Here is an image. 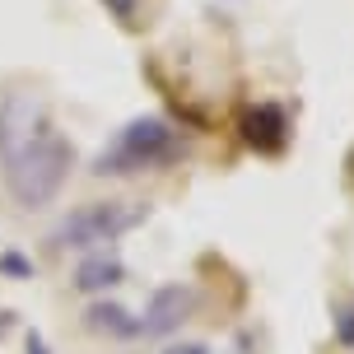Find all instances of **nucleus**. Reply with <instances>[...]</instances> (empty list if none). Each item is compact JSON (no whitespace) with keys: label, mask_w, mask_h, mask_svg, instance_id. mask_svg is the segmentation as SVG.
Listing matches in <instances>:
<instances>
[{"label":"nucleus","mask_w":354,"mask_h":354,"mask_svg":"<svg viewBox=\"0 0 354 354\" xmlns=\"http://www.w3.org/2000/svg\"><path fill=\"white\" fill-rule=\"evenodd\" d=\"M140 219H145V205H136V201H88V205L71 210L56 224L52 243L71 248V252H88V248H103L112 238L131 233Z\"/></svg>","instance_id":"3"},{"label":"nucleus","mask_w":354,"mask_h":354,"mask_svg":"<svg viewBox=\"0 0 354 354\" xmlns=\"http://www.w3.org/2000/svg\"><path fill=\"white\" fill-rule=\"evenodd\" d=\"M122 275H126V266L112 252H88L80 261V270H75V289L80 294H103L112 284H122Z\"/></svg>","instance_id":"6"},{"label":"nucleus","mask_w":354,"mask_h":354,"mask_svg":"<svg viewBox=\"0 0 354 354\" xmlns=\"http://www.w3.org/2000/svg\"><path fill=\"white\" fill-rule=\"evenodd\" d=\"M243 140H248L252 149H261V154H280L284 145H289V122H284V112L275 103L252 107L248 117H243Z\"/></svg>","instance_id":"5"},{"label":"nucleus","mask_w":354,"mask_h":354,"mask_svg":"<svg viewBox=\"0 0 354 354\" xmlns=\"http://www.w3.org/2000/svg\"><path fill=\"white\" fill-rule=\"evenodd\" d=\"M88 331H107V336H136V322H131V313H126L122 303H93L84 313Z\"/></svg>","instance_id":"7"},{"label":"nucleus","mask_w":354,"mask_h":354,"mask_svg":"<svg viewBox=\"0 0 354 354\" xmlns=\"http://www.w3.org/2000/svg\"><path fill=\"white\" fill-rule=\"evenodd\" d=\"M103 5H107L117 19H126V24H131V19H136V10H140V0H103Z\"/></svg>","instance_id":"8"},{"label":"nucleus","mask_w":354,"mask_h":354,"mask_svg":"<svg viewBox=\"0 0 354 354\" xmlns=\"http://www.w3.org/2000/svg\"><path fill=\"white\" fill-rule=\"evenodd\" d=\"M163 354H210V345H201V340H177V345H163Z\"/></svg>","instance_id":"10"},{"label":"nucleus","mask_w":354,"mask_h":354,"mask_svg":"<svg viewBox=\"0 0 354 354\" xmlns=\"http://www.w3.org/2000/svg\"><path fill=\"white\" fill-rule=\"evenodd\" d=\"M196 303H201V294L192 284H159L149 294V303H145V317L136 322V336H168V331H177L196 313Z\"/></svg>","instance_id":"4"},{"label":"nucleus","mask_w":354,"mask_h":354,"mask_svg":"<svg viewBox=\"0 0 354 354\" xmlns=\"http://www.w3.org/2000/svg\"><path fill=\"white\" fill-rule=\"evenodd\" d=\"M336 336L345 340V345H354V308H345V313L336 317Z\"/></svg>","instance_id":"9"},{"label":"nucleus","mask_w":354,"mask_h":354,"mask_svg":"<svg viewBox=\"0 0 354 354\" xmlns=\"http://www.w3.org/2000/svg\"><path fill=\"white\" fill-rule=\"evenodd\" d=\"M28 354H47V350H42V340H37V336H28Z\"/></svg>","instance_id":"12"},{"label":"nucleus","mask_w":354,"mask_h":354,"mask_svg":"<svg viewBox=\"0 0 354 354\" xmlns=\"http://www.w3.org/2000/svg\"><path fill=\"white\" fill-rule=\"evenodd\" d=\"M177 154H182V140H177L173 126L159 122V117H140V122H131L122 136L93 159V173H98V177L145 173V168L168 163V159H177Z\"/></svg>","instance_id":"2"},{"label":"nucleus","mask_w":354,"mask_h":354,"mask_svg":"<svg viewBox=\"0 0 354 354\" xmlns=\"http://www.w3.org/2000/svg\"><path fill=\"white\" fill-rule=\"evenodd\" d=\"M0 163H5V187L24 210L52 205L71 177L75 149L47 122V112L33 93L15 88L0 98Z\"/></svg>","instance_id":"1"},{"label":"nucleus","mask_w":354,"mask_h":354,"mask_svg":"<svg viewBox=\"0 0 354 354\" xmlns=\"http://www.w3.org/2000/svg\"><path fill=\"white\" fill-rule=\"evenodd\" d=\"M0 270H10V275H33V266L24 261V257H15V252H10V257H0Z\"/></svg>","instance_id":"11"}]
</instances>
